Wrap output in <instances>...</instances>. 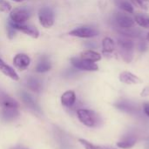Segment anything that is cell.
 Segmentation results:
<instances>
[{
	"label": "cell",
	"instance_id": "obj_1",
	"mask_svg": "<svg viewBox=\"0 0 149 149\" xmlns=\"http://www.w3.org/2000/svg\"><path fill=\"white\" fill-rule=\"evenodd\" d=\"M118 45L120 53L123 60L127 63H130L134 58V42L131 38L121 36L118 39Z\"/></svg>",
	"mask_w": 149,
	"mask_h": 149
},
{
	"label": "cell",
	"instance_id": "obj_2",
	"mask_svg": "<svg viewBox=\"0 0 149 149\" xmlns=\"http://www.w3.org/2000/svg\"><path fill=\"white\" fill-rule=\"evenodd\" d=\"M77 116L79 121L88 127H97L100 124V118L98 113L89 109H78Z\"/></svg>",
	"mask_w": 149,
	"mask_h": 149
},
{
	"label": "cell",
	"instance_id": "obj_3",
	"mask_svg": "<svg viewBox=\"0 0 149 149\" xmlns=\"http://www.w3.org/2000/svg\"><path fill=\"white\" fill-rule=\"evenodd\" d=\"M31 17V10L24 7L15 8L10 12V19L12 23L17 24H24Z\"/></svg>",
	"mask_w": 149,
	"mask_h": 149
},
{
	"label": "cell",
	"instance_id": "obj_4",
	"mask_svg": "<svg viewBox=\"0 0 149 149\" xmlns=\"http://www.w3.org/2000/svg\"><path fill=\"white\" fill-rule=\"evenodd\" d=\"M38 20L45 28H50L54 24V13L49 7H43L38 10Z\"/></svg>",
	"mask_w": 149,
	"mask_h": 149
},
{
	"label": "cell",
	"instance_id": "obj_5",
	"mask_svg": "<svg viewBox=\"0 0 149 149\" xmlns=\"http://www.w3.org/2000/svg\"><path fill=\"white\" fill-rule=\"evenodd\" d=\"M71 36L81 38H91L99 35V31L91 26H82L76 28L69 32Z\"/></svg>",
	"mask_w": 149,
	"mask_h": 149
},
{
	"label": "cell",
	"instance_id": "obj_6",
	"mask_svg": "<svg viewBox=\"0 0 149 149\" xmlns=\"http://www.w3.org/2000/svg\"><path fill=\"white\" fill-rule=\"evenodd\" d=\"M71 63L72 65L81 71H87V72H96L99 70V66L96 63L93 62H89L85 59H82L80 58L73 57L71 58Z\"/></svg>",
	"mask_w": 149,
	"mask_h": 149
},
{
	"label": "cell",
	"instance_id": "obj_7",
	"mask_svg": "<svg viewBox=\"0 0 149 149\" xmlns=\"http://www.w3.org/2000/svg\"><path fill=\"white\" fill-rule=\"evenodd\" d=\"M113 19H114L115 24L118 25V27L122 28V29L134 27V24H135L134 19L129 14H126L123 12L115 13L113 16Z\"/></svg>",
	"mask_w": 149,
	"mask_h": 149
},
{
	"label": "cell",
	"instance_id": "obj_8",
	"mask_svg": "<svg viewBox=\"0 0 149 149\" xmlns=\"http://www.w3.org/2000/svg\"><path fill=\"white\" fill-rule=\"evenodd\" d=\"M9 24L13 27L16 31H19L33 38H38L39 37V31L34 27V26H31V25H27V24H14L12 23L11 21H10Z\"/></svg>",
	"mask_w": 149,
	"mask_h": 149
},
{
	"label": "cell",
	"instance_id": "obj_9",
	"mask_svg": "<svg viewBox=\"0 0 149 149\" xmlns=\"http://www.w3.org/2000/svg\"><path fill=\"white\" fill-rule=\"evenodd\" d=\"M31 64V58L24 53H18L13 58L14 66L19 71H24Z\"/></svg>",
	"mask_w": 149,
	"mask_h": 149
},
{
	"label": "cell",
	"instance_id": "obj_10",
	"mask_svg": "<svg viewBox=\"0 0 149 149\" xmlns=\"http://www.w3.org/2000/svg\"><path fill=\"white\" fill-rule=\"evenodd\" d=\"M0 108L19 109V104L13 98L0 90Z\"/></svg>",
	"mask_w": 149,
	"mask_h": 149
},
{
	"label": "cell",
	"instance_id": "obj_11",
	"mask_svg": "<svg viewBox=\"0 0 149 149\" xmlns=\"http://www.w3.org/2000/svg\"><path fill=\"white\" fill-rule=\"evenodd\" d=\"M120 81L127 85H139L142 83V80L134 73L130 72H122L119 76Z\"/></svg>",
	"mask_w": 149,
	"mask_h": 149
},
{
	"label": "cell",
	"instance_id": "obj_12",
	"mask_svg": "<svg viewBox=\"0 0 149 149\" xmlns=\"http://www.w3.org/2000/svg\"><path fill=\"white\" fill-rule=\"evenodd\" d=\"M19 116L18 109L16 108H1L0 118L3 121H13Z\"/></svg>",
	"mask_w": 149,
	"mask_h": 149
},
{
	"label": "cell",
	"instance_id": "obj_13",
	"mask_svg": "<svg viewBox=\"0 0 149 149\" xmlns=\"http://www.w3.org/2000/svg\"><path fill=\"white\" fill-rule=\"evenodd\" d=\"M115 107L127 113H135L138 111V107L130 100H120L115 103Z\"/></svg>",
	"mask_w": 149,
	"mask_h": 149
},
{
	"label": "cell",
	"instance_id": "obj_14",
	"mask_svg": "<svg viewBox=\"0 0 149 149\" xmlns=\"http://www.w3.org/2000/svg\"><path fill=\"white\" fill-rule=\"evenodd\" d=\"M61 103L64 107L71 108L76 103V94L73 91L69 90L65 92L61 96Z\"/></svg>",
	"mask_w": 149,
	"mask_h": 149
},
{
	"label": "cell",
	"instance_id": "obj_15",
	"mask_svg": "<svg viewBox=\"0 0 149 149\" xmlns=\"http://www.w3.org/2000/svg\"><path fill=\"white\" fill-rule=\"evenodd\" d=\"M20 98H21L22 101L24 102V104L27 107H29L30 109H31L33 111H36V112H39L40 111L38 105L36 103V101L33 100V98L30 94H28L26 92H22L20 93Z\"/></svg>",
	"mask_w": 149,
	"mask_h": 149
},
{
	"label": "cell",
	"instance_id": "obj_16",
	"mask_svg": "<svg viewBox=\"0 0 149 149\" xmlns=\"http://www.w3.org/2000/svg\"><path fill=\"white\" fill-rule=\"evenodd\" d=\"M0 72L15 81H17L19 79V77H18L17 73L16 72V71L12 67H10V65L5 64L3 61V59H1V58H0Z\"/></svg>",
	"mask_w": 149,
	"mask_h": 149
},
{
	"label": "cell",
	"instance_id": "obj_17",
	"mask_svg": "<svg viewBox=\"0 0 149 149\" xmlns=\"http://www.w3.org/2000/svg\"><path fill=\"white\" fill-rule=\"evenodd\" d=\"M115 51V44L114 41L109 38L106 37L102 40V53L106 56L111 55Z\"/></svg>",
	"mask_w": 149,
	"mask_h": 149
},
{
	"label": "cell",
	"instance_id": "obj_18",
	"mask_svg": "<svg viewBox=\"0 0 149 149\" xmlns=\"http://www.w3.org/2000/svg\"><path fill=\"white\" fill-rule=\"evenodd\" d=\"M80 58L82 59H85L86 61H89V62H93V63H96L98 61H100L101 59V55L95 52V51H93V50H86L84 52H82L80 53Z\"/></svg>",
	"mask_w": 149,
	"mask_h": 149
},
{
	"label": "cell",
	"instance_id": "obj_19",
	"mask_svg": "<svg viewBox=\"0 0 149 149\" xmlns=\"http://www.w3.org/2000/svg\"><path fill=\"white\" fill-rule=\"evenodd\" d=\"M52 68V64L49 60V58L47 57H42L39 60V62L38 63L37 66H36V72H39V73H43V72H46L48 71H50Z\"/></svg>",
	"mask_w": 149,
	"mask_h": 149
},
{
	"label": "cell",
	"instance_id": "obj_20",
	"mask_svg": "<svg viewBox=\"0 0 149 149\" xmlns=\"http://www.w3.org/2000/svg\"><path fill=\"white\" fill-rule=\"evenodd\" d=\"M136 144V139L133 136L127 137L117 142V147L121 149H130L134 147Z\"/></svg>",
	"mask_w": 149,
	"mask_h": 149
},
{
	"label": "cell",
	"instance_id": "obj_21",
	"mask_svg": "<svg viewBox=\"0 0 149 149\" xmlns=\"http://www.w3.org/2000/svg\"><path fill=\"white\" fill-rule=\"evenodd\" d=\"M26 84H27V86L30 90L35 92V93H39L42 89V85H41V82L34 78V77H30L27 79V81H26Z\"/></svg>",
	"mask_w": 149,
	"mask_h": 149
},
{
	"label": "cell",
	"instance_id": "obj_22",
	"mask_svg": "<svg viewBox=\"0 0 149 149\" xmlns=\"http://www.w3.org/2000/svg\"><path fill=\"white\" fill-rule=\"evenodd\" d=\"M120 32L121 34V36H125V37H128V38H138L141 36V31L139 29L131 27V28H120Z\"/></svg>",
	"mask_w": 149,
	"mask_h": 149
},
{
	"label": "cell",
	"instance_id": "obj_23",
	"mask_svg": "<svg viewBox=\"0 0 149 149\" xmlns=\"http://www.w3.org/2000/svg\"><path fill=\"white\" fill-rule=\"evenodd\" d=\"M135 23L145 29H149V16L146 14H137L134 17Z\"/></svg>",
	"mask_w": 149,
	"mask_h": 149
},
{
	"label": "cell",
	"instance_id": "obj_24",
	"mask_svg": "<svg viewBox=\"0 0 149 149\" xmlns=\"http://www.w3.org/2000/svg\"><path fill=\"white\" fill-rule=\"evenodd\" d=\"M116 4L120 9H121L122 10H124L125 12H127L128 14L134 13V11L133 4L129 1H127V0H116Z\"/></svg>",
	"mask_w": 149,
	"mask_h": 149
},
{
	"label": "cell",
	"instance_id": "obj_25",
	"mask_svg": "<svg viewBox=\"0 0 149 149\" xmlns=\"http://www.w3.org/2000/svg\"><path fill=\"white\" fill-rule=\"evenodd\" d=\"M79 142L86 149H116L113 147H107V146H97L90 141H87L84 139H79Z\"/></svg>",
	"mask_w": 149,
	"mask_h": 149
},
{
	"label": "cell",
	"instance_id": "obj_26",
	"mask_svg": "<svg viewBox=\"0 0 149 149\" xmlns=\"http://www.w3.org/2000/svg\"><path fill=\"white\" fill-rule=\"evenodd\" d=\"M134 5L143 9L145 10H149V0H131Z\"/></svg>",
	"mask_w": 149,
	"mask_h": 149
},
{
	"label": "cell",
	"instance_id": "obj_27",
	"mask_svg": "<svg viewBox=\"0 0 149 149\" xmlns=\"http://www.w3.org/2000/svg\"><path fill=\"white\" fill-rule=\"evenodd\" d=\"M12 10V7L10 3L5 0H0V11L1 12H5L9 13Z\"/></svg>",
	"mask_w": 149,
	"mask_h": 149
},
{
	"label": "cell",
	"instance_id": "obj_28",
	"mask_svg": "<svg viewBox=\"0 0 149 149\" xmlns=\"http://www.w3.org/2000/svg\"><path fill=\"white\" fill-rule=\"evenodd\" d=\"M16 31H17L13 27H11L10 24L8 25V28H7V36H8V38L10 39H12L16 36Z\"/></svg>",
	"mask_w": 149,
	"mask_h": 149
},
{
	"label": "cell",
	"instance_id": "obj_29",
	"mask_svg": "<svg viewBox=\"0 0 149 149\" xmlns=\"http://www.w3.org/2000/svg\"><path fill=\"white\" fill-rule=\"evenodd\" d=\"M141 96H142V97H148V96H149V86L143 88V90L141 93Z\"/></svg>",
	"mask_w": 149,
	"mask_h": 149
},
{
	"label": "cell",
	"instance_id": "obj_30",
	"mask_svg": "<svg viewBox=\"0 0 149 149\" xmlns=\"http://www.w3.org/2000/svg\"><path fill=\"white\" fill-rule=\"evenodd\" d=\"M143 111L145 113V114L149 117V103H145L143 106Z\"/></svg>",
	"mask_w": 149,
	"mask_h": 149
},
{
	"label": "cell",
	"instance_id": "obj_31",
	"mask_svg": "<svg viewBox=\"0 0 149 149\" xmlns=\"http://www.w3.org/2000/svg\"><path fill=\"white\" fill-rule=\"evenodd\" d=\"M10 149H29V148H24V147H23V146H15V147L10 148Z\"/></svg>",
	"mask_w": 149,
	"mask_h": 149
},
{
	"label": "cell",
	"instance_id": "obj_32",
	"mask_svg": "<svg viewBox=\"0 0 149 149\" xmlns=\"http://www.w3.org/2000/svg\"><path fill=\"white\" fill-rule=\"evenodd\" d=\"M12 1L17 2V3H20V2H23V1H24V0H12Z\"/></svg>",
	"mask_w": 149,
	"mask_h": 149
},
{
	"label": "cell",
	"instance_id": "obj_33",
	"mask_svg": "<svg viewBox=\"0 0 149 149\" xmlns=\"http://www.w3.org/2000/svg\"><path fill=\"white\" fill-rule=\"evenodd\" d=\"M147 40L149 42V32L148 33V35H147Z\"/></svg>",
	"mask_w": 149,
	"mask_h": 149
}]
</instances>
